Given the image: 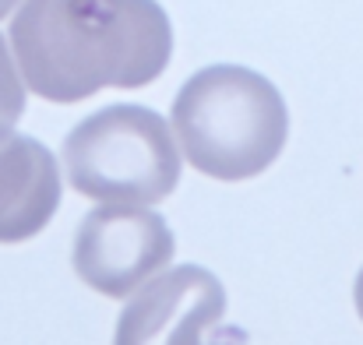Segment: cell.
I'll return each mask as SVG.
<instances>
[{"mask_svg":"<svg viewBox=\"0 0 363 345\" xmlns=\"http://www.w3.org/2000/svg\"><path fill=\"white\" fill-rule=\"evenodd\" d=\"M21 81L50 103L155 81L173 28L155 0H25L11 21Z\"/></svg>","mask_w":363,"mask_h":345,"instance_id":"obj_1","label":"cell"},{"mask_svg":"<svg viewBox=\"0 0 363 345\" xmlns=\"http://www.w3.org/2000/svg\"><path fill=\"white\" fill-rule=\"evenodd\" d=\"M173 134L198 173L233 183L264 173L279 159L289 113L268 78L237 64H216L177 92Z\"/></svg>","mask_w":363,"mask_h":345,"instance_id":"obj_2","label":"cell"},{"mask_svg":"<svg viewBox=\"0 0 363 345\" xmlns=\"http://www.w3.org/2000/svg\"><path fill=\"white\" fill-rule=\"evenodd\" d=\"M64 169L78 194L106 205H155L180 183V152L148 106H106L64 137Z\"/></svg>","mask_w":363,"mask_h":345,"instance_id":"obj_3","label":"cell"},{"mask_svg":"<svg viewBox=\"0 0 363 345\" xmlns=\"http://www.w3.org/2000/svg\"><path fill=\"white\" fill-rule=\"evenodd\" d=\"M177 254V239L162 215L138 205H99L74 236V271L103 296L123 300L159 275Z\"/></svg>","mask_w":363,"mask_h":345,"instance_id":"obj_4","label":"cell"},{"mask_svg":"<svg viewBox=\"0 0 363 345\" xmlns=\"http://www.w3.org/2000/svg\"><path fill=\"white\" fill-rule=\"evenodd\" d=\"M223 314V282L198 264H184L166 275H152L123 307L113 345H205Z\"/></svg>","mask_w":363,"mask_h":345,"instance_id":"obj_5","label":"cell"},{"mask_svg":"<svg viewBox=\"0 0 363 345\" xmlns=\"http://www.w3.org/2000/svg\"><path fill=\"white\" fill-rule=\"evenodd\" d=\"M60 205V169L46 145L25 134L0 137V243L46 230Z\"/></svg>","mask_w":363,"mask_h":345,"instance_id":"obj_6","label":"cell"},{"mask_svg":"<svg viewBox=\"0 0 363 345\" xmlns=\"http://www.w3.org/2000/svg\"><path fill=\"white\" fill-rule=\"evenodd\" d=\"M25 113V81L14 64V53L7 50V39L0 35V137H7Z\"/></svg>","mask_w":363,"mask_h":345,"instance_id":"obj_7","label":"cell"},{"mask_svg":"<svg viewBox=\"0 0 363 345\" xmlns=\"http://www.w3.org/2000/svg\"><path fill=\"white\" fill-rule=\"evenodd\" d=\"M353 300H357V314H360V321H363V271L357 275V285H353Z\"/></svg>","mask_w":363,"mask_h":345,"instance_id":"obj_8","label":"cell"},{"mask_svg":"<svg viewBox=\"0 0 363 345\" xmlns=\"http://www.w3.org/2000/svg\"><path fill=\"white\" fill-rule=\"evenodd\" d=\"M18 4H21V0H0V18H7V14H11Z\"/></svg>","mask_w":363,"mask_h":345,"instance_id":"obj_9","label":"cell"}]
</instances>
